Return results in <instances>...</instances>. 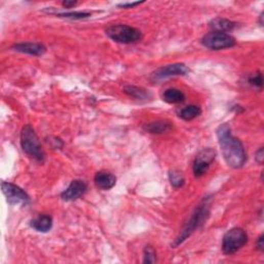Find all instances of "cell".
<instances>
[{
	"mask_svg": "<svg viewBox=\"0 0 264 264\" xmlns=\"http://www.w3.org/2000/svg\"><path fill=\"white\" fill-rule=\"evenodd\" d=\"M255 160L259 164H262L264 161V150L263 148H260L256 153H255Z\"/></svg>",
	"mask_w": 264,
	"mask_h": 264,
	"instance_id": "cb8c5ba5",
	"label": "cell"
},
{
	"mask_svg": "<svg viewBox=\"0 0 264 264\" xmlns=\"http://www.w3.org/2000/svg\"><path fill=\"white\" fill-rule=\"evenodd\" d=\"M30 226L37 232H49L53 227V218L49 215H39L30 222Z\"/></svg>",
	"mask_w": 264,
	"mask_h": 264,
	"instance_id": "2e32d148",
	"label": "cell"
},
{
	"mask_svg": "<svg viewBox=\"0 0 264 264\" xmlns=\"http://www.w3.org/2000/svg\"><path fill=\"white\" fill-rule=\"evenodd\" d=\"M249 84L253 87H255L256 89L261 90L262 86H263V81H262V75L261 73H256L254 75H252L249 78Z\"/></svg>",
	"mask_w": 264,
	"mask_h": 264,
	"instance_id": "7402d4cb",
	"label": "cell"
},
{
	"mask_svg": "<svg viewBox=\"0 0 264 264\" xmlns=\"http://www.w3.org/2000/svg\"><path fill=\"white\" fill-rule=\"evenodd\" d=\"M216 159V151L212 148L203 149L198 153L193 162V174L196 178H200L206 174L210 164Z\"/></svg>",
	"mask_w": 264,
	"mask_h": 264,
	"instance_id": "ba28073f",
	"label": "cell"
},
{
	"mask_svg": "<svg viewBox=\"0 0 264 264\" xmlns=\"http://www.w3.org/2000/svg\"><path fill=\"white\" fill-rule=\"evenodd\" d=\"M90 12H63V13H56L57 17L71 19V20H83L91 17Z\"/></svg>",
	"mask_w": 264,
	"mask_h": 264,
	"instance_id": "ffe728a7",
	"label": "cell"
},
{
	"mask_svg": "<svg viewBox=\"0 0 264 264\" xmlns=\"http://www.w3.org/2000/svg\"><path fill=\"white\" fill-rule=\"evenodd\" d=\"M169 178H170V182L174 188L179 189V188L183 187L185 184V177L183 176V174L180 171H177V170L171 171L169 174Z\"/></svg>",
	"mask_w": 264,
	"mask_h": 264,
	"instance_id": "d6986e66",
	"label": "cell"
},
{
	"mask_svg": "<svg viewBox=\"0 0 264 264\" xmlns=\"http://www.w3.org/2000/svg\"><path fill=\"white\" fill-rule=\"evenodd\" d=\"M162 99L170 104H178L184 102L186 96L181 90L176 88H170L163 92Z\"/></svg>",
	"mask_w": 264,
	"mask_h": 264,
	"instance_id": "e0dca14e",
	"label": "cell"
},
{
	"mask_svg": "<svg viewBox=\"0 0 264 264\" xmlns=\"http://www.w3.org/2000/svg\"><path fill=\"white\" fill-rule=\"evenodd\" d=\"M217 137L226 163L232 169H242L247 161V154L243 142L231 133L230 126L226 123L220 125Z\"/></svg>",
	"mask_w": 264,
	"mask_h": 264,
	"instance_id": "6da1fadb",
	"label": "cell"
},
{
	"mask_svg": "<svg viewBox=\"0 0 264 264\" xmlns=\"http://www.w3.org/2000/svg\"><path fill=\"white\" fill-rule=\"evenodd\" d=\"M94 183L98 189L108 191L116 185L117 178L108 172H98L94 177Z\"/></svg>",
	"mask_w": 264,
	"mask_h": 264,
	"instance_id": "7c38bea8",
	"label": "cell"
},
{
	"mask_svg": "<svg viewBox=\"0 0 264 264\" xmlns=\"http://www.w3.org/2000/svg\"><path fill=\"white\" fill-rule=\"evenodd\" d=\"M256 248L260 251V252H263L264 251V235L261 234L259 236V238L257 239L256 242Z\"/></svg>",
	"mask_w": 264,
	"mask_h": 264,
	"instance_id": "d4e9b609",
	"label": "cell"
},
{
	"mask_svg": "<svg viewBox=\"0 0 264 264\" xmlns=\"http://www.w3.org/2000/svg\"><path fill=\"white\" fill-rule=\"evenodd\" d=\"M209 28L213 30V32H222V33H227L229 31L234 30L238 24L230 21L225 18H216L209 22Z\"/></svg>",
	"mask_w": 264,
	"mask_h": 264,
	"instance_id": "5bb4252c",
	"label": "cell"
},
{
	"mask_svg": "<svg viewBox=\"0 0 264 264\" xmlns=\"http://www.w3.org/2000/svg\"><path fill=\"white\" fill-rule=\"evenodd\" d=\"M189 73H190V69L186 64L174 63V64H169V65H164V66L157 68L154 73H152L150 79L152 82L157 83V82H161L163 80L174 78V77L186 76Z\"/></svg>",
	"mask_w": 264,
	"mask_h": 264,
	"instance_id": "52a82bcc",
	"label": "cell"
},
{
	"mask_svg": "<svg viewBox=\"0 0 264 264\" xmlns=\"http://www.w3.org/2000/svg\"><path fill=\"white\" fill-rule=\"evenodd\" d=\"M88 190V185L82 180H75L61 193V198L64 201H75L85 195Z\"/></svg>",
	"mask_w": 264,
	"mask_h": 264,
	"instance_id": "30bf717a",
	"label": "cell"
},
{
	"mask_svg": "<svg viewBox=\"0 0 264 264\" xmlns=\"http://www.w3.org/2000/svg\"><path fill=\"white\" fill-rule=\"evenodd\" d=\"M209 197H205L202 199V201L196 206L194 212L188 219V221L185 223L184 227L182 228L180 234L177 236V238L173 242L172 247L178 248L180 245H182L190 235H192L198 228H200L204 222L209 217Z\"/></svg>",
	"mask_w": 264,
	"mask_h": 264,
	"instance_id": "7a4b0ae2",
	"label": "cell"
},
{
	"mask_svg": "<svg viewBox=\"0 0 264 264\" xmlns=\"http://www.w3.org/2000/svg\"><path fill=\"white\" fill-rule=\"evenodd\" d=\"M105 33L115 42L124 44L134 43L142 38L140 30L124 24L111 25L105 30Z\"/></svg>",
	"mask_w": 264,
	"mask_h": 264,
	"instance_id": "277c9868",
	"label": "cell"
},
{
	"mask_svg": "<svg viewBox=\"0 0 264 264\" xmlns=\"http://www.w3.org/2000/svg\"><path fill=\"white\" fill-rule=\"evenodd\" d=\"M201 115V109L198 105H188L179 112V117L185 121H192Z\"/></svg>",
	"mask_w": 264,
	"mask_h": 264,
	"instance_id": "ac0fdd59",
	"label": "cell"
},
{
	"mask_svg": "<svg viewBox=\"0 0 264 264\" xmlns=\"http://www.w3.org/2000/svg\"><path fill=\"white\" fill-rule=\"evenodd\" d=\"M248 242L246 231L239 227L228 230L222 239V252L225 255H232L239 251Z\"/></svg>",
	"mask_w": 264,
	"mask_h": 264,
	"instance_id": "5b68a950",
	"label": "cell"
},
{
	"mask_svg": "<svg viewBox=\"0 0 264 264\" xmlns=\"http://www.w3.org/2000/svg\"><path fill=\"white\" fill-rule=\"evenodd\" d=\"M21 147L22 150L32 159L43 162L44 152L41 148V143L34 129L30 125H25L21 131Z\"/></svg>",
	"mask_w": 264,
	"mask_h": 264,
	"instance_id": "3957f363",
	"label": "cell"
},
{
	"mask_svg": "<svg viewBox=\"0 0 264 264\" xmlns=\"http://www.w3.org/2000/svg\"><path fill=\"white\" fill-rule=\"evenodd\" d=\"M124 93L130 96L133 99L139 100V101H148L152 99L153 95L151 92L146 90L145 88L137 87V86H132V85H127L123 89Z\"/></svg>",
	"mask_w": 264,
	"mask_h": 264,
	"instance_id": "9a60e30c",
	"label": "cell"
},
{
	"mask_svg": "<svg viewBox=\"0 0 264 264\" xmlns=\"http://www.w3.org/2000/svg\"><path fill=\"white\" fill-rule=\"evenodd\" d=\"M142 3L138 2V3H127V4H122V5H119V8H123V9H132L138 5H140Z\"/></svg>",
	"mask_w": 264,
	"mask_h": 264,
	"instance_id": "484cf974",
	"label": "cell"
},
{
	"mask_svg": "<svg viewBox=\"0 0 264 264\" xmlns=\"http://www.w3.org/2000/svg\"><path fill=\"white\" fill-rule=\"evenodd\" d=\"M2 189L8 202L12 205H27L30 202L29 195L22 188L13 183L3 182Z\"/></svg>",
	"mask_w": 264,
	"mask_h": 264,
	"instance_id": "9c48e42d",
	"label": "cell"
},
{
	"mask_svg": "<svg viewBox=\"0 0 264 264\" xmlns=\"http://www.w3.org/2000/svg\"><path fill=\"white\" fill-rule=\"evenodd\" d=\"M50 139L51 140H46V142L50 143L54 149H61L63 147V142H62V140L60 138H58V137H52L51 136Z\"/></svg>",
	"mask_w": 264,
	"mask_h": 264,
	"instance_id": "603a6c76",
	"label": "cell"
},
{
	"mask_svg": "<svg viewBox=\"0 0 264 264\" xmlns=\"http://www.w3.org/2000/svg\"><path fill=\"white\" fill-rule=\"evenodd\" d=\"M201 43L204 47L208 50L220 51V50L232 47L236 43V39L228 33L210 32L205 34L202 37Z\"/></svg>",
	"mask_w": 264,
	"mask_h": 264,
	"instance_id": "8992f818",
	"label": "cell"
},
{
	"mask_svg": "<svg viewBox=\"0 0 264 264\" xmlns=\"http://www.w3.org/2000/svg\"><path fill=\"white\" fill-rule=\"evenodd\" d=\"M14 51L22 54H27L31 56H42L46 52V47L39 42H19L13 45Z\"/></svg>",
	"mask_w": 264,
	"mask_h": 264,
	"instance_id": "8fae6325",
	"label": "cell"
},
{
	"mask_svg": "<svg viewBox=\"0 0 264 264\" xmlns=\"http://www.w3.org/2000/svg\"><path fill=\"white\" fill-rule=\"evenodd\" d=\"M76 5H77V2H69V0H66V2H63V3H62L63 8H65V9H71V8H74Z\"/></svg>",
	"mask_w": 264,
	"mask_h": 264,
	"instance_id": "4316f807",
	"label": "cell"
},
{
	"mask_svg": "<svg viewBox=\"0 0 264 264\" xmlns=\"http://www.w3.org/2000/svg\"><path fill=\"white\" fill-rule=\"evenodd\" d=\"M259 18H260V25H261V26H263V23H262V19H263V13L260 15V17H259Z\"/></svg>",
	"mask_w": 264,
	"mask_h": 264,
	"instance_id": "83f0119b",
	"label": "cell"
},
{
	"mask_svg": "<svg viewBox=\"0 0 264 264\" xmlns=\"http://www.w3.org/2000/svg\"><path fill=\"white\" fill-rule=\"evenodd\" d=\"M143 130L152 134H165L173 130V124L167 120H157L146 123L142 126Z\"/></svg>",
	"mask_w": 264,
	"mask_h": 264,
	"instance_id": "4fadbf2b",
	"label": "cell"
},
{
	"mask_svg": "<svg viewBox=\"0 0 264 264\" xmlns=\"http://www.w3.org/2000/svg\"><path fill=\"white\" fill-rule=\"evenodd\" d=\"M143 263H155L156 262V251L155 249L148 245L143 249Z\"/></svg>",
	"mask_w": 264,
	"mask_h": 264,
	"instance_id": "44dd1931",
	"label": "cell"
}]
</instances>
